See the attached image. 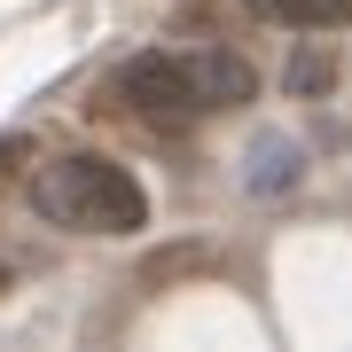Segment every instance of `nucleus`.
Wrapping results in <instances>:
<instances>
[{
  "label": "nucleus",
  "instance_id": "1",
  "mask_svg": "<svg viewBox=\"0 0 352 352\" xmlns=\"http://www.w3.org/2000/svg\"><path fill=\"white\" fill-rule=\"evenodd\" d=\"M32 204L55 227H78V235H133V227L149 219L141 180L118 173V164H102V157H55L47 173L32 180Z\"/></svg>",
  "mask_w": 352,
  "mask_h": 352
},
{
  "label": "nucleus",
  "instance_id": "2",
  "mask_svg": "<svg viewBox=\"0 0 352 352\" xmlns=\"http://www.w3.org/2000/svg\"><path fill=\"white\" fill-rule=\"evenodd\" d=\"M110 94L126 102L141 126H164V133H180V126L204 110L196 63H173V55H133V63L118 71V87H110Z\"/></svg>",
  "mask_w": 352,
  "mask_h": 352
},
{
  "label": "nucleus",
  "instance_id": "3",
  "mask_svg": "<svg viewBox=\"0 0 352 352\" xmlns=\"http://www.w3.org/2000/svg\"><path fill=\"white\" fill-rule=\"evenodd\" d=\"M258 16L274 24H305V32H329V24H352V0H251Z\"/></svg>",
  "mask_w": 352,
  "mask_h": 352
},
{
  "label": "nucleus",
  "instance_id": "4",
  "mask_svg": "<svg viewBox=\"0 0 352 352\" xmlns=\"http://www.w3.org/2000/svg\"><path fill=\"white\" fill-rule=\"evenodd\" d=\"M196 87H204V110H227V102L251 94V71H243L235 55H204V63H196Z\"/></svg>",
  "mask_w": 352,
  "mask_h": 352
},
{
  "label": "nucleus",
  "instance_id": "5",
  "mask_svg": "<svg viewBox=\"0 0 352 352\" xmlns=\"http://www.w3.org/2000/svg\"><path fill=\"white\" fill-rule=\"evenodd\" d=\"M251 164H258V173H251V188H282V180L298 173V164H289V149H282V141H258V157H251Z\"/></svg>",
  "mask_w": 352,
  "mask_h": 352
}]
</instances>
